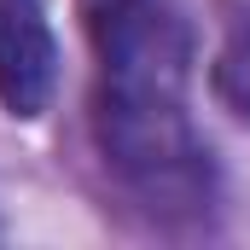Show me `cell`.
Here are the masks:
<instances>
[{
  "instance_id": "cell-1",
  "label": "cell",
  "mask_w": 250,
  "mask_h": 250,
  "mask_svg": "<svg viewBox=\"0 0 250 250\" xmlns=\"http://www.w3.org/2000/svg\"><path fill=\"white\" fill-rule=\"evenodd\" d=\"M93 47V140L123 192L157 221L215 204V163L187 111L192 35L175 0H82Z\"/></svg>"
},
{
  "instance_id": "cell-2",
  "label": "cell",
  "mask_w": 250,
  "mask_h": 250,
  "mask_svg": "<svg viewBox=\"0 0 250 250\" xmlns=\"http://www.w3.org/2000/svg\"><path fill=\"white\" fill-rule=\"evenodd\" d=\"M59 82V47L41 0H0V105L6 117H41Z\"/></svg>"
},
{
  "instance_id": "cell-3",
  "label": "cell",
  "mask_w": 250,
  "mask_h": 250,
  "mask_svg": "<svg viewBox=\"0 0 250 250\" xmlns=\"http://www.w3.org/2000/svg\"><path fill=\"white\" fill-rule=\"evenodd\" d=\"M215 93L250 123V12H227V41L215 53Z\"/></svg>"
}]
</instances>
